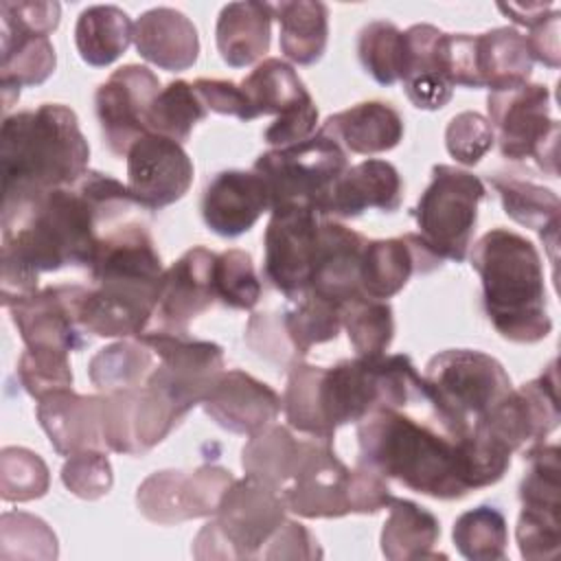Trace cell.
I'll use <instances>...</instances> for the list:
<instances>
[{
	"label": "cell",
	"instance_id": "1",
	"mask_svg": "<svg viewBox=\"0 0 561 561\" xmlns=\"http://www.w3.org/2000/svg\"><path fill=\"white\" fill-rule=\"evenodd\" d=\"M134 206L127 184L101 171H88L70 186L2 202V305L37 291L44 272L90 270L101 237Z\"/></svg>",
	"mask_w": 561,
	"mask_h": 561
},
{
	"label": "cell",
	"instance_id": "2",
	"mask_svg": "<svg viewBox=\"0 0 561 561\" xmlns=\"http://www.w3.org/2000/svg\"><path fill=\"white\" fill-rule=\"evenodd\" d=\"M162 274L164 267L147 226L129 219L112 226L92 259V285L85 287L79 309L85 333L138 337L151 322Z\"/></svg>",
	"mask_w": 561,
	"mask_h": 561
},
{
	"label": "cell",
	"instance_id": "3",
	"mask_svg": "<svg viewBox=\"0 0 561 561\" xmlns=\"http://www.w3.org/2000/svg\"><path fill=\"white\" fill-rule=\"evenodd\" d=\"M425 403L368 412L357 423V462L414 493L434 500H460L469 489L460 473L458 438L438 423L432 408L423 416L414 414Z\"/></svg>",
	"mask_w": 561,
	"mask_h": 561
},
{
	"label": "cell",
	"instance_id": "4",
	"mask_svg": "<svg viewBox=\"0 0 561 561\" xmlns=\"http://www.w3.org/2000/svg\"><path fill=\"white\" fill-rule=\"evenodd\" d=\"M88 160L90 147L70 107L44 103L4 116L0 129L2 202L70 186L90 171Z\"/></svg>",
	"mask_w": 561,
	"mask_h": 561
},
{
	"label": "cell",
	"instance_id": "5",
	"mask_svg": "<svg viewBox=\"0 0 561 561\" xmlns=\"http://www.w3.org/2000/svg\"><path fill=\"white\" fill-rule=\"evenodd\" d=\"M471 267L482 280V307L493 329L508 342L535 344L548 337L541 256L535 243L508 228H491L471 250Z\"/></svg>",
	"mask_w": 561,
	"mask_h": 561
},
{
	"label": "cell",
	"instance_id": "6",
	"mask_svg": "<svg viewBox=\"0 0 561 561\" xmlns=\"http://www.w3.org/2000/svg\"><path fill=\"white\" fill-rule=\"evenodd\" d=\"M423 379L438 423L454 438H462L513 390L504 366L473 348H447L434 355Z\"/></svg>",
	"mask_w": 561,
	"mask_h": 561
},
{
	"label": "cell",
	"instance_id": "7",
	"mask_svg": "<svg viewBox=\"0 0 561 561\" xmlns=\"http://www.w3.org/2000/svg\"><path fill=\"white\" fill-rule=\"evenodd\" d=\"M283 495L270 484L243 476L232 480L213 519L193 539L195 559H256L287 519Z\"/></svg>",
	"mask_w": 561,
	"mask_h": 561
},
{
	"label": "cell",
	"instance_id": "8",
	"mask_svg": "<svg viewBox=\"0 0 561 561\" xmlns=\"http://www.w3.org/2000/svg\"><path fill=\"white\" fill-rule=\"evenodd\" d=\"M346 169V151L322 131L296 145L270 149L252 167L267 186L272 210L298 206L311 208L320 217H324L333 184Z\"/></svg>",
	"mask_w": 561,
	"mask_h": 561
},
{
	"label": "cell",
	"instance_id": "9",
	"mask_svg": "<svg viewBox=\"0 0 561 561\" xmlns=\"http://www.w3.org/2000/svg\"><path fill=\"white\" fill-rule=\"evenodd\" d=\"M484 197L486 188L478 175L458 167L434 164L427 188L410 210L419 228L416 234L440 261L462 263Z\"/></svg>",
	"mask_w": 561,
	"mask_h": 561
},
{
	"label": "cell",
	"instance_id": "10",
	"mask_svg": "<svg viewBox=\"0 0 561 561\" xmlns=\"http://www.w3.org/2000/svg\"><path fill=\"white\" fill-rule=\"evenodd\" d=\"M59 2H0V88L2 107L20 99V88L44 83L55 66L50 33L59 26Z\"/></svg>",
	"mask_w": 561,
	"mask_h": 561
},
{
	"label": "cell",
	"instance_id": "11",
	"mask_svg": "<svg viewBox=\"0 0 561 561\" xmlns=\"http://www.w3.org/2000/svg\"><path fill=\"white\" fill-rule=\"evenodd\" d=\"M489 123L506 160H535L550 178L559 175V121L552 118L550 90L524 83L486 96Z\"/></svg>",
	"mask_w": 561,
	"mask_h": 561
},
{
	"label": "cell",
	"instance_id": "12",
	"mask_svg": "<svg viewBox=\"0 0 561 561\" xmlns=\"http://www.w3.org/2000/svg\"><path fill=\"white\" fill-rule=\"evenodd\" d=\"M136 340L158 355V366L147 377V386L162 392L184 416L202 405L213 383L226 370L224 348L191 333L142 331Z\"/></svg>",
	"mask_w": 561,
	"mask_h": 561
},
{
	"label": "cell",
	"instance_id": "13",
	"mask_svg": "<svg viewBox=\"0 0 561 561\" xmlns=\"http://www.w3.org/2000/svg\"><path fill=\"white\" fill-rule=\"evenodd\" d=\"M320 217L311 208H276L265 228L263 276L287 300H298L311 289Z\"/></svg>",
	"mask_w": 561,
	"mask_h": 561
},
{
	"label": "cell",
	"instance_id": "14",
	"mask_svg": "<svg viewBox=\"0 0 561 561\" xmlns=\"http://www.w3.org/2000/svg\"><path fill=\"white\" fill-rule=\"evenodd\" d=\"M232 480V473L219 465H202L193 471L162 469L140 482L136 504L149 522L160 526L213 517Z\"/></svg>",
	"mask_w": 561,
	"mask_h": 561
},
{
	"label": "cell",
	"instance_id": "15",
	"mask_svg": "<svg viewBox=\"0 0 561 561\" xmlns=\"http://www.w3.org/2000/svg\"><path fill=\"white\" fill-rule=\"evenodd\" d=\"M101 397L103 440L114 454L142 456L162 443L184 419L162 392L147 383Z\"/></svg>",
	"mask_w": 561,
	"mask_h": 561
},
{
	"label": "cell",
	"instance_id": "16",
	"mask_svg": "<svg viewBox=\"0 0 561 561\" xmlns=\"http://www.w3.org/2000/svg\"><path fill=\"white\" fill-rule=\"evenodd\" d=\"M83 296V285H48L4 309H9L26 348L72 353L88 344L85 329L79 322Z\"/></svg>",
	"mask_w": 561,
	"mask_h": 561
},
{
	"label": "cell",
	"instance_id": "17",
	"mask_svg": "<svg viewBox=\"0 0 561 561\" xmlns=\"http://www.w3.org/2000/svg\"><path fill=\"white\" fill-rule=\"evenodd\" d=\"M351 469L333 451V440L302 438L291 480L280 491L287 511L305 519L348 515Z\"/></svg>",
	"mask_w": 561,
	"mask_h": 561
},
{
	"label": "cell",
	"instance_id": "18",
	"mask_svg": "<svg viewBox=\"0 0 561 561\" xmlns=\"http://www.w3.org/2000/svg\"><path fill=\"white\" fill-rule=\"evenodd\" d=\"M559 375L557 359L528 383L513 388L484 419V425L513 454L535 443H543L561 421L559 410Z\"/></svg>",
	"mask_w": 561,
	"mask_h": 561
},
{
	"label": "cell",
	"instance_id": "19",
	"mask_svg": "<svg viewBox=\"0 0 561 561\" xmlns=\"http://www.w3.org/2000/svg\"><path fill=\"white\" fill-rule=\"evenodd\" d=\"M158 77L147 66L127 64L114 70L94 94V110L105 147L125 158L129 147L147 134V110L160 92Z\"/></svg>",
	"mask_w": 561,
	"mask_h": 561
},
{
	"label": "cell",
	"instance_id": "20",
	"mask_svg": "<svg viewBox=\"0 0 561 561\" xmlns=\"http://www.w3.org/2000/svg\"><path fill=\"white\" fill-rule=\"evenodd\" d=\"M127 191L136 206L162 210L182 199L193 184V162L184 147L147 131L127 151Z\"/></svg>",
	"mask_w": 561,
	"mask_h": 561
},
{
	"label": "cell",
	"instance_id": "21",
	"mask_svg": "<svg viewBox=\"0 0 561 561\" xmlns=\"http://www.w3.org/2000/svg\"><path fill=\"white\" fill-rule=\"evenodd\" d=\"M215 256L208 248L195 245L164 270L158 302L145 331L188 333V324L217 302L213 285Z\"/></svg>",
	"mask_w": 561,
	"mask_h": 561
},
{
	"label": "cell",
	"instance_id": "22",
	"mask_svg": "<svg viewBox=\"0 0 561 561\" xmlns=\"http://www.w3.org/2000/svg\"><path fill=\"white\" fill-rule=\"evenodd\" d=\"M204 412L232 434L254 436L272 425L283 410L278 392L245 370H224L202 401Z\"/></svg>",
	"mask_w": 561,
	"mask_h": 561
},
{
	"label": "cell",
	"instance_id": "23",
	"mask_svg": "<svg viewBox=\"0 0 561 561\" xmlns=\"http://www.w3.org/2000/svg\"><path fill=\"white\" fill-rule=\"evenodd\" d=\"M267 210H272L270 193L256 171H221L206 184L202 195L206 228L228 239L248 232Z\"/></svg>",
	"mask_w": 561,
	"mask_h": 561
},
{
	"label": "cell",
	"instance_id": "24",
	"mask_svg": "<svg viewBox=\"0 0 561 561\" xmlns=\"http://www.w3.org/2000/svg\"><path fill=\"white\" fill-rule=\"evenodd\" d=\"M440 265L443 261L416 232L366 241L359 263V287L368 298L388 300L408 285L412 274L423 276Z\"/></svg>",
	"mask_w": 561,
	"mask_h": 561
},
{
	"label": "cell",
	"instance_id": "25",
	"mask_svg": "<svg viewBox=\"0 0 561 561\" xmlns=\"http://www.w3.org/2000/svg\"><path fill=\"white\" fill-rule=\"evenodd\" d=\"M379 355L342 359L320 375V408L327 425L335 432L342 425L359 423L379 405Z\"/></svg>",
	"mask_w": 561,
	"mask_h": 561
},
{
	"label": "cell",
	"instance_id": "26",
	"mask_svg": "<svg viewBox=\"0 0 561 561\" xmlns=\"http://www.w3.org/2000/svg\"><path fill=\"white\" fill-rule=\"evenodd\" d=\"M101 394L57 390L37 401L35 416L59 456L83 449H107L101 427Z\"/></svg>",
	"mask_w": 561,
	"mask_h": 561
},
{
	"label": "cell",
	"instance_id": "27",
	"mask_svg": "<svg viewBox=\"0 0 561 561\" xmlns=\"http://www.w3.org/2000/svg\"><path fill=\"white\" fill-rule=\"evenodd\" d=\"M403 199V182L388 160H364L348 167L333 184L324 204V217L353 219L368 208L394 213Z\"/></svg>",
	"mask_w": 561,
	"mask_h": 561
},
{
	"label": "cell",
	"instance_id": "28",
	"mask_svg": "<svg viewBox=\"0 0 561 561\" xmlns=\"http://www.w3.org/2000/svg\"><path fill=\"white\" fill-rule=\"evenodd\" d=\"M366 241L368 239L357 230L324 217L320 224L318 254L309 291L340 305L353 296H359V263Z\"/></svg>",
	"mask_w": 561,
	"mask_h": 561
},
{
	"label": "cell",
	"instance_id": "29",
	"mask_svg": "<svg viewBox=\"0 0 561 561\" xmlns=\"http://www.w3.org/2000/svg\"><path fill=\"white\" fill-rule=\"evenodd\" d=\"M408 66L401 79L405 96L419 110H440L454 96L445 61V33L432 24H414L405 31Z\"/></svg>",
	"mask_w": 561,
	"mask_h": 561
},
{
	"label": "cell",
	"instance_id": "30",
	"mask_svg": "<svg viewBox=\"0 0 561 561\" xmlns=\"http://www.w3.org/2000/svg\"><path fill=\"white\" fill-rule=\"evenodd\" d=\"M138 55L167 72H184L199 57V37L193 22L171 7L145 11L134 22Z\"/></svg>",
	"mask_w": 561,
	"mask_h": 561
},
{
	"label": "cell",
	"instance_id": "31",
	"mask_svg": "<svg viewBox=\"0 0 561 561\" xmlns=\"http://www.w3.org/2000/svg\"><path fill=\"white\" fill-rule=\"evenodd\" d=\"M344 151L373 156L394 149L403 138L401 114L383 101H362L344 112L327 116L318 129Z\"/></svg>",
	"mask_w": 561,
	"mask_h": 561
},
{
	"label": "cell",
	"instance_id": "32",
	"mask_svg": "<svg viewBox=\"0 0 561 561\" xmlns=\"http://www.w3.org/2000/svg\"><path fill=\"white\" fill-rule=\"evenodd\" d=\"M274 4L243 0L230 2L219 11L215 26V42L221 59L230 68H245L256 64L272 42Z\"/></svg>",
	"mask_w": 561,
	"mask_h": 561
},
{
	"label": "cell",
	"instance_id": "33",
	"mask_svg": "<svg viewBox=\"0 0 561 561\" xmlns=\"http://www.w3.org/2000/svg\"><path fill=\"white\" fill-rule=\"evenodd\" d=\"M535 59L526 37L511 26L473 35L476 85L502 92L528 83Z\"/></svg>",
	"mask_w": 561,
	"mask_h": 561
},
{
	"label": "cell",
	"instance_id": "34",
	"mask_svg": "<svg viewBox=\"0 0 561 561\" xmlns=\"http://www.w3.org/2000/svg\"><path fill=\"white\" fill-rule=\"evenodd\" d=\"M491 186L502 199L504 213L519 226L537 230L541 241L550 248V259L557 265V239L561 221V202L552 188L524 180L515 173L489 175Z\"/></svg>",
	"mask_w": 561,
	"mask_h": 561
},
{
	"label": "cell",
	"instance_id": "35",
	"mask_svg": "<svg viewBox=\"0 0 561 561\" xmlns=\"http://www.w3.org/2000/svg\"><path fill=\"white\" fill-rule=\"evenodd\" d=\"M388 511L381 528V552L386 559L416 561L447 557L434 550L440 537V522L432 511L405 497H392Z\"/></svg>",
	"mask_w": 561,
	"mask_h": 561
},
{
	"label": "cell",
	"instance_id": "36",
	"mask_svg": "<svg viewBox=\"0 0 561 561\" xmlns=\"http://www.w3.org/2000/svg\"><path fill=\"white\" fill-rule=\"evenodd\" d=\"M274 18L280 26V53L298 66H311L322 59L329 39V9L318 0H289L274 4Z\"/></svg>",
	"mask_w": 561,
	"mask_h": 561
},
{
	"label": "cell",
	"instance_id": "37",
	"mask_svg": "<svg viewBox=\"0 0 561 561\" xmlns=\"http://www.w3.org/2000/svg\"><path fill=\"white\" fill-rule=\"evenodd\" d=\"M134 42V22L114 4H94L79 13L75 46L79 57L94 68L114 64Z\"/></svg>",
	"mask_w": 561,
	"mask_h": 561
},
{
	"label": "cell",
	"instance_id": "38",
	"mask_svg": "<svg viewBox=\"0 0 561 561\" xmlns=\"http://www.w3.org/2000/svg\"><path fill=\"white\" fill-rule=\"evenodd\" d=\"M239 88L245 96L250 121L267 114L280 116L311 96L294 66L278 57L263 59Z\"/></svg>",
	"mask_w": 561,
	"mask_h": 561
},
{
	"label": "cell",
	"instance_id": "39",
	"mask_svg": "<svg viewBox=\"0 0 561 561\" xmlns=\"http://www.w3.org/2000/svg\"><path fill=\"white\" fill-rule=\"evenodd\" d=\"M300 440L302 438L291 434L289 425L285 427L276 423L248 436V443L241 449V467L245 476H252L280 493L298 465Z\"/></svg>",
	"mask_w": 561,
	"mask_h": 561
},
{
	"label": "cell",
	"instance_id": "40",
	"mask_svg": "<svg viewBox=\"0 0 561 561\" xmlns=\"http://www.w3.org/2000/svg\"><path fill=\"white\" fill-rule=\"evenodd\" d=\"M153 370V351L140 340H118L92 355L88 377L101 394L145 386Z\"/></svg>",
	"mask_w": 561,
	"mask_h": 561
},
{
	"label": "cell",
	"instance_id": "41",
	"mask_svg": "<svg viewBox=\"0 0 561 561\" xmlns=\"http://www.w3.org/2000/svg\"><path fill=\"white\" fill-rule=\"evenodd\" d=\"M320 375L322 366L296 362L287 370V386L283 392V412L291 430L322 440H333L335 432L327 425L320 408Z\"/></svg>",
	"mask_w": 561,
	"mask_h": 561
},
{
	"label": "cell",
	"instance_id": "42",
	"mask_svg": "<svg viewBox=\"0 0 561 561\" xmlns=\"http://www.w3.org/2000/svg\"><path fill=\"white\" fill-rule=\"evenodd\" d=\"M357 57L379 85H394L403 79L408 66L405 31L388 20L368 22L357 37Z\"/></svg>",
	"mask_w": 561,
	"mask_h": 561
},
{
	"label": "cell",
	"instance_id": "43",
	"mask_svg": "<svg viewBox=\"0 0 561 561\" xmlns=\"http://www.w3.org/2000/svg\"><path fill=\"white\" fill-rule=\"evenodd\" d=\"M208 114L193 83L178 79L167 83L147 110V129L175 142H186L193 127Z\"/></svg>",
	"mask_w": 561,
	"mask_h": 561
},
{
	"label": "cell",
	"instance_id": "44",
	"mask_svg": "<svg viewBox=\"0 0 561 561\" xmlns=\"http://www.w3.org/2000/svg\"><path fill=\"white\" fill-rule=\"evenodd\" d=\"M342 327L359 357H377L388 351L394 337V318L388 300H375L364 294L342 302Z\"/></svg>",
	"mask_w": 561,
	"mask_h": 561
},
{
	"label": "cell",
	"instance_id": "45",
	"mask_svg": "<svg viewBox=\"0 0 561 561\" xmlns=\"http://www.w3.org/2000/svg\"><path fill=\"white\" fill-rule=\"evenodd\" d=\"M451 539L465 559L502 561L506 559L508 543L506 517L497 506L480 504L458 515L454 522Z\"/></svg>",
	"mask_w": 561,
	"mask_h": 561
},
{
	"label": "cell",
	"instance_id": "46",
	"mask_svg": "<svg viewBox=\"0 0 561 561\" xmlns=\"http://www.w3.org/2000/svg\"><path fill=\"white\" fill-rule=\"evenodd\" d=\"M283 318L294 348L305 359L313 346L337 337L342 329V305L316 291H307L302 298L294 300V307L283 311Z\"/></svg>",
	"mask_w": 561,
	"mask_h": 561
},
{
	"label": "cell",
	"instance_id": "47",
	"mask_svg": "<svg viewBox=\"0 0 561 561\" xmlns=\"http://www.w3.org/2000/svg\"><path fill=\"white\" fill-rule=\"evenodd\" d=\"M213 285L217 300L230 309H254L261 298V280L245 250L232 248L215 256Z\"/></svg>",
	"mask_w": 561,
	"mask_h": 561
},
{
	"label": "cell",
	"instance_id": "48",
	"mask_svg": "<svg viewBox=\"0 0 561 561\" xmlns=\"http://www.w3.org/2000/svg\"><path fill=\"white\" fill-rule=\"evenodd\" d=\"M46 462L26 447H4L0 454V491L4 502H31L48 491Z\"/></svg>",
	"mask_w": 561,
	"mask_h": 561
},
{
	"label": "cell",
	"instance_id": "49",
	"mask_svg": "<svg viewBox=\"0 0 561 561\" xmlns=\"http://www.w3.org/2000/svg\"><path fill=\"white\" fill-rule=\"evenodd\" d=\"M20 386L35 399H44L50 392L72 388V370L68 353L61 351H33L26 348L15 368Z\"/></svg>",
	"mask_w": 561,
	"mask_h": 561
},
{
	"label": "cell",
	"instance_id": "50",
	"mask_svg": "<svg viewBox=\"0 0 561 561\" xmlns=\"http://www.w3.org/2000/svg\"><path fill=\"white\" fill-rule=\"evenodd\" d=\"M243 340L250 346V351H254V355H259L261 359L270 362L276 368L289 370L296 362L302 359L287 335L283 311L252 313L245 324Z\"/></svg>",
	"mask_w": 561,
	"mask_h": 561
},
{
	"label": "cell",
	"instance_id": "51",
	"mask_svg": "<svg viewBox=\"0 0 561 561\" xmlns=\"http://www.w3.org/2000/svg\"><path fill=\"white\" fill-rule=\"evenodd\" d=\"M61 482L81 500L92 502L107 495L114 484V476L105 449H83L68 456L61 467Z\"/></svg>",
	"mask_w": 561,
	"mask_h": 561
},
{
	"label": "cell",
	"instance_id": "52",
	"mask_svg": "<svg viewBox=\"0 0 561 561\" xmlns=\"http://www.w3.org/2000/svg\"><path fill=\"white\" fill-rule=\"evenodd\" d=\"M11 557L26 559H55L57 557V537L48 524L35 515L9 511L2 515V550L13 546Z\"/></svg>",
	"mask_w": 561,
	"mask_h": 561
},
{
	"label": "cell",
	"instance_id": "53",
	"mask_svg": "<svg viewBox=\"0 0 561 561\" xmlns=\"http://www.w3.org/2000/svg\"><path fill=\"white\" fill-rule=\"evenodd\" d=\"M493 127L489 118H484L478 112L456 114L445 129L447 153L465 167L478 164L484 158V153L493 147Z\"/></svg>",
	"mask_w": 561,
	"mask_h": 561
},
{
	"label": "cell",
	"instance_id": "54",
	"mask_svg": "<svg viewBox=\"0 0 561 561\" xmlns=\"http://www.w3.org/2000/svg\"><path fill=\"white\" fill-rule=\"evenodd\" d=\"M515 539L519 554L528 561L554 559L561 550V515L519 511Z\"/></svg>",
	"mask_w": 561,
	"mask_h": 561
},
{
	"label": "cell",
	"instance_id": "55",
	"mask_svg": "<svg viewBox=\"0 0 561 561\" xmlns=\"http://www.w3.org/2000/svg\"><path fill=\"white\" fill-rule=\"evenodd\" d=\"M392 489L388 478H383L377 469L357 462L351 469L348 478V513L357 515H375L381 508H388L392 500Z\"/></svg>",
	"mask_w": 561,
	"mask_h": 561
},
{
	"label": "cell",
	"instance_id": "56",
	"mask_svg": "<svg viewBox=\"0 0 561 561\" xmlns=\"http://www.w3.org/2000/svg\"><path fill=\"white\" fill-rule=\"evenodd\" d=\"M316 123H318V107H316L313 99L309 96L307 101H302L296 107L287 110L285 114L276 116L274 123L263 131V140L267 145H272L274 149L289 147V145H296V142L313 136Z\"/></svg>",
	"mask_w": 561,
	"mask_h": 561
},
{
	"label": "cell",
	"instance_id": "57",
	"mask_svg": "<svg viewBox=\"0 0 561 561\" xmlns=\"http://www.w3.org/2000/svg\"><path fill=\"white\" fill-rule=\"evenodd\" d=\"M263 559H320L318 539L298 522L285 519L261 552Z\"/></svg>",
	"mask_w": 561,
	"mask_h": 561
},
{
	"label": "cell",
	"instance_id": "58",
	"mask_svg": "<svg viewBox=\"0 0 561 561\" xmlns=\"http://www.w3.org/2000/svg\"><path fill=\"white\" fill-rule=\"evenodd\" d=\"M559 20L561 13L552 4L548 11H543L535 22H530L526 42L530 48V55L535 61L548 66V68H559L561 64V48H559Z\"/></svg>",
	"mask_w": 561,
	"mask_h": 561
},
{
	"label": "cell",
	"instance_id": "59",
	"mask_svg": "<svg viewBox=\"0 0 561 561\" xmlns=\"http://www.w3.org/2000/svg\"><path fill=\"white\" fill-rule=\"evenodd\" d=\"M193 88L204 101L206 110H213L224 116H234L239 121H250L248 103L239 83L226 79H197Z\"/></svg>",
	"mask_w": 561,
	"mask_h": 561
}]
</instances>
